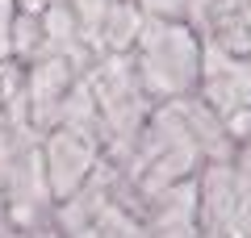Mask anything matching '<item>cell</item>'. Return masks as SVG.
Wrapping results in <instances>:
<instances>
[{
    "label": "cell",
    "instance_id": "cell-9",
    "mask_svg": "<svg viewBox=\"0 0 251 238\" xmlns=\"http://www.w3.org/2000/svg\"><path fill=\"white\" fill-rule=\"evenodd\" d=\"M143 9H138L134 0H117L113 9L105 13V21L97 25V38H92V46H97V54H130L138 42V34H143Z\"/></svg>",
    "mask_w": 251,
    "mask_h": 238
},
{
    "label": "cell",
    "instance_id": "cell-4",
    "mask_svg": "<svg viewBox=\"0 0 251 238\" xmlns=\"http://www.w3.org/2000/svg\"><path fill=\"white\" fill-rule=\"evenodd\" d=\"M0 188L4 217L21 230H34L50 217L54 196L42 167V134L34 125H0Z\"/></svg>",
    "mask_w": 251,
    "mask_h": 238
},
{
    "label": "cell",
    "instance_id": "cell-13",
    "mask_svg": "<svg viewBox=\"0 0 251 238\" xmlns=\"http://www.w3.org/2000/svg\"><path fill=\"white\" fill-rule=\"evenodd\" d=\"M13 17H17V0H0V63L13 59Z\"/></svg>",
    "mask_w": 251,
    "mask_h": 238
},
{
    "label": "cell",
    "instance_id": "cell-10",
    "mask_svg": "<svg viewBox=\"0 0 251 238\" xmlns=\"http://www.w3.org/2000/svg\"><path fill=\"white\" fill-rule=\"evenodd\" d=\"M72 238H147L143 230V213L130 209L126 201H109L88 226H80Z\"/></svg>",
    "mask_w": 251,
    "mask_h": 238
},
{
    "label": "cell",
    "instance_id": "cell-7",
    "mask_svg": "<svg viewBox=\"0 0 251 238\" xmlns=\"http://www.w3.org/2000/svg\"><path fill=\"white\" fill-rule=\"evenodd\" d=\"M25 67V113H29V125L38 134L54 130L59 121V109L67 100V92L75 88V79L84 75L80 63L63 59V54H46V59H34V63H21Z\"/></svg>",
    "mask_w": 251,
    "mask_h": 238
},
{
    "label": "cell",
    "instance_id": "cell-3",
    "mask_svg": "<svg viewBox=\"0 0 251 238\" xmlns=\"http://www.w3.org/2000/svg\"><path fill=\"white\" fill-rule=\"evenodd\" d=\"M97 100V125H100V146H105L109 163H122L134 146L138 130L147 125L155 100L147 96L143 79L134 71L130 54H97L84 71Z\"/></svg>",
    "mask_w": 251,
    "mask_h": 238
},
{
    "label": "cell",
    "instance_id": "cell-17",
    "mask_svg": "<svg viewBox=\"0 0 251 238\" xmlns=\"http://www.w3.org/2000/svg\"><path fill=\"white\" fill-rule=\"evenodd\" d=\"M234 159H243V163H251V125H247V134L239 138V150H234Z\"/></svg>",
    "mask_w": 251,
    "mask_h": 238
},
{
    "label": "cell",
    "instance_id": "cell-11",
    "mask_svg": "<svg viewBox=\"0 0 251 238\" xmlns=\"http://www.w3.org/2000/svg\"><path fill=\"white\" fill-rule=\"evenodd\" d=\"M13 59L17 63L42 59V13L17 9V17H13Z\"/></svg>",
    "mask_w": 251,
    "mask_h": 238
},
{
    "label": "cell",
    "instance_id": "cell-19",
    "mask_svg": "<svg viewBox=\"0 0 251 238\" xmlns=\"http://www.w3.org/2000/svg\"><path fill=\"white\" fill-rule=\"evenodd\" d=\"M247 63H251V50H247Z\"/></svg>",
    "mask_w": 251,
    "mask_h": 238
},
{
    "label": "cell",
    "instance_id": "cell-12",
    "mask_svg": "<svg viewBox=\"0 0 251 238\" xmlns=\"http://www.w3.org/2000/svg\"><path fill=\"white\" fill-rule=\"evenodd\" d=\"M113 4H117V0H67V9L75 13V21H80L88 46H92V38H97V25L105 21V13L113 9ZM92 50H97V46H92Z\"/></svg>",
    "mask_w": 251,
    "mask_h": 238
},
{
    "label": "cell",
    "instance_id": "cell-8",
    "mask_svg": "<svg viewBox=\"0 0 251 238\" xmlns=\"http://www.w3.org/2000/svg\"><path fill=\"white\" fill-rule=\"evenodd\" d=\"M180 105V113H184V121H188V130H193V138H197V146H201V155H205V163H222V159H234V138L226 134V125H222V117L214 113V109L205 105V100L193 92V96H184V100H176Z\"/></svg>",
    "mask_w": 251,
    "mask_h": 238
},
{
    "label": "cell",
    "instance_id": "cell-6",
    "mask_svg": "<svg viewBox=\"0 0 251 238\" xmlns=\"http://www.w3.org/2000/svg\"><path fill=\"white\" fill-rule=\"evenodd\" d=\"M100 159H105V146H100L97 134L67 130V125L46 130L42 134V167H46V184H50L54 205L67 201L92 176V167H97Z\"/></svg>",
    "mask_w": 251,
    "mask_h": 238
},
{
    "label": "cell",
    "instance_id": "cell-5",
    "mask_svg": "<svg viewBox=\"0 0 251 238\" xmlns=\"http://www.w3.org/2000/svg\"><path fill=\"white\" fill-rule=\"evenodd\" d=\"M197 96L222 117L226 134L239 138L251 125V63L247 54H234L226 46L201 38V75H197Z\"/></svg>",
    "mask_w": 251,
    "mask_h": 238
},
{
    "label": "cell",
    "instance_id": "cell-14",
    "mask_svg": "<svg viewBox=\"0 0 251 238\" xmlns=\"http://www.w3.org/2000/svg\"><path fill=\"white\" fill-rule=\"evenodd\" d=\"M143 17H172V21H184V0H134Z\"/></svg>",
    "mask_w": 251,
    "mask_h": 238
},
{
    "label": "cell",
    "instance_id": "cell-2",
    "mask_svg": "<svg viewBox=\"0 0 251 238\" xmlns=\"http://www.w3.org/2000/svg\"><path fill=\"white\" fill-rule=\"evenodd\" d=\"M134 71L143 79L147 96L155 105L168 100H184L197 92V75H201V34L188 21H172V17H147L143 34H138L134 50Z\"/></svg>",
    "mask_w": 251,
    "mask_h": 238
},
{
    "label": "cell",
    "instance_id": "cell-15",
    "mask_svg": "<svg viewBox=\"0 0 251 238\" xmlns=\"http://www.w3.org/2000/svg\"><path fill=\"white\" fill-rule=\"evenodd\" d=\"M29 238H67V234H63V230H59V226H54V221H50V217H46V221H42V226H34V230H29Z\"/></svg>",
    "mask_w": 251,
    "mask_h": 238
},
{
    "label": "cell",
    "instance_id": "cell-18",
    "mask_svg": "<svg viewBox=\"0 0 251 238\" xmlns=\"http://www.w3.org/2000/svg\"><path fill=\"white\" fill-rule=\"evenodd\" d=\"M0 217H4V188H0Z\"/></svg>",
    "mask_w": 251,
    "mask_h": 238
},
{
    "label": "cell",
    "instance_id": "cell-16",
    "mask_svg": "<svg viewBox=\"0 0 251 238\" xmlns=\"http://www.w3.org/2000/svg\"><path fill=\"white\" fill-rule=\"evenodd\" d=\"M0 238H29V230H21L17 221H9V217H0Z\"/></svg>",
    "mask_w": 251,
    "mask_h": 238
},
{
    "label": "cell",
    "instance_id": "cell-1",
    "mask_svg": "<svg viewBox=\"0 0 251 238\" xmlns=\"http://www.w3.org/2000/svg\"><path fill=\"white\" fill-rule=\"evenodd\" d=\"M201 163H205V155H201L197 138H193V130H188L180 105L168 100V105L151 109V117H147V125L138 130L130 155H126L117 167H122L126 184L147 201V196H155L159 188L197 176Z\"/></svg>",
    "mask_w": 251,
    "mask_h": 238
}]
</instances>
